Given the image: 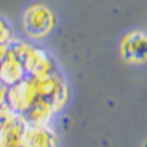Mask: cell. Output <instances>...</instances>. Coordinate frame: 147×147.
I'll return each instance as SVG.
<instances>
[{"label":"cell","mask_w":147,"mask_h":147,"mask_svg":"<svg viewBox=\"0 0 147 147\" xmlns=\"http://www.w3.org/2000/svg\"><path fill=\"white\" fill-rule=\"evenodd\" d=\"M57 24L54 10L41 2H33L21 14V29L30 41H41L49 36Z\"/></svg>","instance_id":"6da1fadb"},{"label":"cell","mask_w":147,"mask_h":147,"mask_svg":"<svg viewBox=\"0 0 147 147\" xmlns=\"http://www.w3.org/2000/svg\"><path fill=\"white\" fill-rule=\"evenodd\" d=\"M11 49L18 55L24 65L27 76L30 78H43L57 71L55 62L52 55L41 46L35 45V41L30 40H16L11 45Z\"/></svg>","instance_id":"7a4b0ae2"},{"label":"cell","mask_w":147,"mask_h":147,"mask_svg":"<svg viewBox=\"0 0 147 147\" xmlns=\"http://www.w3.org/2000/svg\"><path fill=\"white\" fill-rule=\"evenodd\" d=\"M33 79H35L38 100L48 103L52 108V111L59 114L70 100V87H68L65 78L59 71H54L48 76L33 78Z\"/></svg>","instance_id":"3957f363"},{"label":"cell","mask_w":147,"mask_h":147,"mask_svg":"<svg viewBox=\"0 0 147 147\" xmlns=\"http://www.w3.org/2000/svg\"><path fill=\"white\" fill-rule=\"evenodd\" d=\"M36 100H38V95H36L35 79L30 78V76H26L18 84L8 87L7 105L10 106L18 115L24 114Z\"/></svg>","instance_id":"277c9868"},{"label":"cell","mask_w":147,"mask_h":147,"mask_svg":"<svg viewBox=\"0 0 147 147\" xmlns=\"http://www.w3.org/2000/svg\"><path fill=\"white\" fill-rule=\"evenodd\" d=\"M26 147H59V136L51 125H26Z\"/></svg>","instance_id":"5b68a950"},{"label":"cell","mask_w":147,"mask_h":147,"mask_svg":"<svg viewBox=\"0 0 147 147\" xmlns=\"http://www.w3.org/2000/svg\"><path fill=\"white\" fill-rule=\"evenodd\" d=\"M27 76L26 70H24L22 62L18 59V55L14 54V51L8 49L7 55L3 57V60L0 62V81L5 84L7 87L14 86L19 81H22Z\"/></svg>","instance_id":"8992f818"},{"label":"cell","mask_w":147,"mask_h":147,"mask_svg":"<svg viewBox=\"0 0 147 147\" xmlns=\"http://www.w3.org/2000/svg\"><path fill=\"white\" fill-rule=\"evenodd\" d=\"M54 115L55 112L48 103L36 100L24 114L19 115V119L24 125H49Z\"/></svg>","instance_id":"52a82bcc"},{"label":"cell","mask_w":147,"mask_h":147,"mask_svg":"<svg viewBox=\"0 0 147 147\" xmlns=\"http://www.w3.org/2000/svg\"><path fill=\"white\" fill-rule=\"evenodd\" d=\"M19 120H21L19 115H18L7 103L0 106V131H3V130H7V128L13 127V125L18 123Z\"/></svg>","instance_id":"ba28073f"},{"label":"cell","mask_w":147,"mask_h":147,"mask_svg":"<svg viewBox=\"0 0 147 147\" xmlns=\"http://www.w3.org/2000/svg\"><path fill=\"white\" fill-rule=\"evenodd\" d=\"M16 40L18 38L14 36V32L11 29V26L8 24V21L0 16V45L11 46Z\"/></svg>","instance_id":"9c48e42d"},{"label":"cell","mask_w":147,"mask_h":147,"mask_svg":"<svg viewBox=\"0 0 147 147\" xmlns=\"http://www.w3.org/2000/svg\"><path fill=\"white\" fill-rule=\"evenodd\" d=\"M7 92H8V87L0 81V106L7 103Z\"/></svg>","instance_id":"30bf717a"}]
</instances>
